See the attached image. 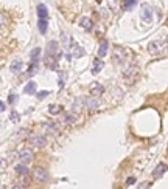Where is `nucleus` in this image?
Here are the masks:
<instances>
[{"instance_id":"a878e982","label":"nucleus","mask_w":168,"mask_h":189,"mask_svg":"<svg viewBox=\"0 0 168 189\" xmlns=\"http://www.w3.org/2000/svg\"><path fill=\"white\" fill-rule=\"evenodd\" d=\"M44 129H45L47 132H52V133H56V132H58L53 124H44Z\"/></svg>"},{"instance_id":"f3484780","label":"nucleus","mask_w":168,"mask_h":189,"mask_svg":"<svg viewBox=\"0 0 168 189\" xmlns=\"http://www.w3.org/2000/svg\"><path fill=\"white\" fill-rule=\"evenodd\" d=\"M72 109H73L76 113H80V112L84 109V99H83V98L75 99V102H73V106H72Z\"/></svg>"},{"instance_id":"1a4fd4ad","label":"nucleus","mask_w":168,"mask_h":189,"mask_svg":"<svg viewBox=\"0 0 168 189\" xmlns=\"http://www.w3.org/2000/svg\"><path fill=\"white\" fill-rule=\"evenodd\" d=\"M56 51H58V42L56 40H50L49 43H47V56H56Z\"/></svg>"},{"instance_id":"9b49d317","label":"nucleus","mask_w":168,"mask_h":189,"mask_svg":"<svg viewBox=\"0 0 168 189\" xmlns=\"http://www.w3.org/2000/svg\"><path fill=\"white\" fill-rule=\"evenodd\" d=\"M107 48H109V42L107 40H103L101 43H100V48H98V53H97V56L101 59V57H104L106 54H107Z\"/></svg>"},{"instance_id":"4468645a","label":"nucleus","mask_w":168,"mask_h":189,"mask_svg":"<svg viewBox=\"0 0 168 189\" xmlns=\"http://www.w3.org/2000/svg\"><path fill=\"white\" fill-rule=\"evenodd\" d=\"M37 17L39 19H47L49 17V9H47V6L45 5H37Z\"/></svg>"},{"instance_id":"412c9836","label":"nucleus","mask_w":168,"mask_h":189,"mask_svg":"<svg viewBox=\"0 0 168 189\" xmlns=\"http://www.w3.org/2000/svg\"><path fill=\"white\" fill-rule=\"evenodd\" d=\"M103 61L101 59H97V61H95V64H93V68H92V75H98L100 73V70L103 68Z\"/></svg>"},{"instance_id":"a211bd4d","label":"nucleus","mask_w":168,"mask_h":189,"mask_svg":"<svg viewBox=\"0 0 168 189\" xmlns=\"http://www.w3.org/2000/svg\"><path fill=\"white\" fill-rule=\"evenodd\" d=\"M37 28H39L41 34H45V33H47V28H49V22H47V19H39Z\"/></svg>"},{"instance_id":"2f4dec72","label":"nucleus","mask_w":168,"mask_h":189,"mask_svg":"<svg viewBox=\"0 0 168 189\" xmlns=\"http://www.w3.org/2000/svg\"><path fill=\"white\" fill-rule=\"evenodd\" d=\"M2 25H5V17L0 14V27H2Z\"/></svg>"},{"instance_id":"b1692460","label":"nucleus","mask_w":168,"mask_h":189,"mask_svg":"<svg viewBox=\"0 0 168 189\" xmlns=\"http://www.w3.org/2000/svg\"><path fill=\"white\" fill-rule=\"evenodd\" d=\"M135 3H137V0H123V8L125 9H131Z\"/></svg>"},{"instance_id":"dca6fc26","label":"nucleus","mask_w":168,"mask_h":189,"mask_svg":"<svg viewBox=\"0 0 168 189\" xmlns=\"http://www.w3.org/2000/svg\"><path fill=\"white\" fill-rule=\"evenodd\" d=\"M80 27L84 28V30H87V31H90V30H92V22H90V19H89V17H81Z\"/></svg>"},{"instance_id":"5701e85b","label":"nucleus","mask_w":168,"mask_h":189,"mask_svg":"<svg viewBox=\"0 0 168 189\" xmlns=\"http://www.w3.org/2000/svg\"><path fill=\"white\" fill-rule=\"evenodd\" d=\"M39 54H41V48H39V46H36V48L31 51V64H36V65H37Z\"/></svg>"},{"instance_id":"aec40b11","label":"nucleus","mask_w":168,"mask_h":189,"mask_svg":"<svg viewBox=\"0 0 168 189\" xmlns=\"http://www.w3.org/2000/svg\"><path fill=\"white\" fill-rule=\"evenodd\" d=\"M84 53H86V51H84V50L81 48L80 45H75V46H73V54H72L70 57H73V59H78V57L84 56Z\"/></svg>"},{"instance_id":"423d86ee","label":"nucleus","mask_w":168,"mask_h":189,"mask_svg":"<svg viewBox=\"0 0 168 189\" xmlns=\"http://www.w3.org/2000/svg\"><path fill=\"white\" fill-rule=\"evenodd\" d=\"M30 144L34 146V147H45L47 146V139L41 135H34L30 138Z\"/></svg>"},{"instance_id":"f8f14e48","label":"nucleus","mask_w":168,"mask_h":189,"mask_svg":"<svg viewBox=\"0 0 168 189\" xmlns=\"http://www.w3.org/2000/svg\"><path fill=\"white\" fill-rule=\"evenodd\" d=\"M165 171H166V166L163 163H160L159 166L154 169V172H153V177L157 180V178H160V177H163V174H165Z\"/></svg>"},{"instance_id":"bb28decb","label":"nucleus","mask_w":168,"mask_h":189,"mask_svg":"<svg viewBox=\"0 0 168 189\" xmlns=\"http://www.w3.org/2000/svg\"><path fill=\"white\" fill-rule=\"evenodd\" d=\"M36 96H37V99H41V101H42L45 96H49V91H47V90H44V91H39V93L36 94Z\"/></svg>"},{"instance_id":"4be33fe9","label":"nucleus","mask_w":168,"mask_h":189,"mask_svg":"<svg viewBox=\"0 0 168 189\" xmlns=\"http://www.w3.org/2000/svg\"><path fill=\"white\" fill-rule=\"evenodd\" d=\"M22 68H23V62H22V61H14V62L11 64V72H13V73H19Z\"/></svg>"},{"instance_id":"c756f323","label":"nucleus","mask_w":168,"mask_h":189,"mask_svg":"<svg viewBox=\"0 0 168 189\" xmlns=\"http://www.w3.org/2000/svg\"><path fill=\"white\" fill-rule=\"evenodd\" d=\"M16 101H17L16 94H10V98H8V102H10V104H16Z\"/></svg>"},{"instance_id":"f03ea898","label":"nucleus","mask_w":168,"mask_h":189,"mask_svg":"<svg viewBox=\"0 0 168 189\" xmlns=\"http://www.w3.org/2000/svg\"><path fill=\"white\" fill-rule=\"evenodd\" d=\"M140 17H142V20L145 23H150L153 20V9H151V6L143 5L142 9H140Z\"/></svg>"},{"instance_id":"39448f33","label":"nucleus","mask_w":168,"mask_h":189,"mask_svg":"<svg viewBox=\"0 0 168 189\" xmlns=\"http://www.w3.org/2000/svg\"><path fill=\"white\" fill-rule=\"evenodd\" d=\"M162 50H163V43L159 42V40L148 43V53H150V54H159Z\"/></svg>"},{"instance_id":"9d476101","label":"nucleus","mask_w":168,"mask_h":189,"mask_svg":"<svg viewBox=\"0 0 168 189\" xmlns=\"http://www.w3.org/2000/svg\"><path fill=\"white\" fill-rule=\"evenodd\" d=\"M114 59H115L117 64L125 61V50L122 48V46H115V50H114Z\"/></svg>"},{"instance_id":"7ed1b4c3","label":"nucleus","mask_w":168,"mask_h":189,"mask_svg":"<svg viewBox=\"0 0 168 189\" xmlns=\"http://www.w3.org/2000/svg\"><path fill=\"white\" fill-rule=\"evenodd\" d=\"M137 73H139V68H137L135 65H131V67H128L125 72H123V78H125L128 82H132V81L135 79Z\"/></svg>"},{"instance_id":"ddd939ff","label":"nucleus","mask_w":168,"mask_h":189,"mask_svg":"<svg viewBox=\"0 0 168 189\" xmlns=\"http://www.w3.org/2000/svg\"><path fill=\"white\" fill-rule=\"evenodd\" d=\"M75 121H76V115H73V112L72 113H64L62 124H75Z\"/></svg>"},{"instance_id":"6e6552de","label":"nucleus","mask_w":168,"mask_h":189,"mask_svg":"<svg viewBox=\"0 0 168 189\" xmlns=\"http://www.w3.org/2000/svg\"><path fill=\"white\" fill-rule=\"evenodd\" d=\"M84 107H86V109H89L90 112L97 110V109H98V98H95V96L87 98V99L84 101Z\"/></svg>"},{"instance_id":"393cba45","label":"nucleus","mask_w":168,"mask_h":189,"mask_svg":"<svg viewBox=\"0 0 168 189\" xmlns=\"http://www.w3.org/2000/svg\"><path fill=\"white\" fill-rule=\"evenodd\" d=\"M61 106H56V104H53V106H50V113L52 115H58L59 112H61Z\"/></svg>"},{"instance_id":"f257e3e1","label":"nucleus","mask_w":168,"mask_h":189,"mask_svg":"<svg viewBox=\"0 0 168 189\" xmlns=\"http://www.w3.org/2000/svg\"><path fill=\"white\" fill-rule=\"evenodd\" d=\"M33 175H34V180L39 181V183H45L49 180V172H47L44 168H34Z\"/></svg>"},{"instance_id":"2eb2a0df","label":"nucleus","mask_w":168,"mask_h":189,"mask_svg":"<svg viewBox=\"0 0 168 189\" xmlns=\"http://www.w3.org/2000/svg\"><path fill=\"white\" fill-rule=\"evenodd\" d=\"M23 93H25V94H33V93H36V82L30 81L25 87H23Z\"/></svg>"},{"instance_id":"0eeeda50","label":"nucleus","mask_w":168,"mask_h":189,"mask_svg":"<svg viewBox=\"0 0 168 189\" xmlns=\"http://www.w3.org/2000/svg\"><path fill=\"white\" fill-rule=\"evenodd\" d=\"M90 96H95V98H98V96H101V94L104 93V87L101 85V84H97V82H93L92 85H90Z\"/></svg>"},{"instance_id":"cd10ccee","label":"nucleus","mask_w":168,"mask_h":189,"mask_svg":"<svg viewBox=\"0 0 168 189\" xmlns=\"http://www.w3.org/2000/svg\"><path fill=\"white\" fill-rule=\"evenodd\" d=\"M10 118H11V120H13L14 123H17V121H19V115H17V112H14V110H13V112H11V115H10Z\"/></svg>"},{"instance_id":"473e14b6","label":"nucleus","mask_w":168,"mask_h":189,"mask_svg":"<svg viewBox=\"0 0 168 189\" xmlns=\"http://www.w3.org/2000/svg\"><path fill=\"white\" fill-rule=\"evenodd\" d=\"M3 110H5V102L0 101V112H3Z\"/></svg>"},{"instance_id":"6ab92c4d","label":"nucleus","mask_w":168,"mask_h":189,"mask_svg":"<svg viewBox=\"0 0 168 189\" xmlns=\"http://www.w3.org/2000/svg\"><path fill=\"white\" fill-rule=\"evenodd\" d=\"M16 172L20 177H28V169H27L25 164H19V166H16Z\"/></svg>"},{"instance_id":"c85d7f7f","label":"nucleus","mask_w":168,"mask_h":189,"mask_svg":"<svg viewBox=\"0 0 168 189\" xmlns=\"http://www.w3.org/2000/svg\"><path fill=\"white\" fill-rule=\"evenodd\" d=\"M34 70H36V67H34V64H31V67H30V70H28L27 76H33V75H34Z\"/></svg>"},{"instance_id":"7c9ffc66","label":"nucleus","mask_w":168,"mask_h":189,"mask_svg":"<svg viewBox=\"0 0 168 189\" xmlns=\"http://www.w3.org/2000/svg\"><path fill=\"white\" fill-rule=\"evenodd\" d=\"M134 183H135V178H134V177H129V178L126 180V184H128V186H132Z\"/></svg>"},{"instance_id":"20e7f679","label":"nucleus","mask_w":168,"mask_h":189,"mask_svg":"<svg viewBox=\"0 0 168 189\" xmlns=\"http://www.w3.org/2000/svg\"><path fill=\"white\" fill-rule=\"evenodd\" d=\"M19 158L22 160V163H30L31 160H33V150L31 149H28V147H23V149H20V152H19Z\"/></svg>"}]
</instances>
